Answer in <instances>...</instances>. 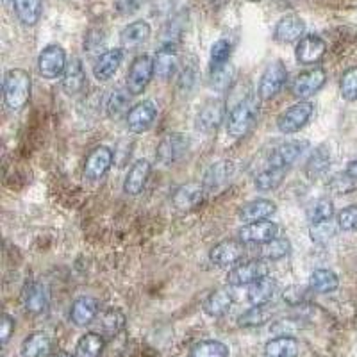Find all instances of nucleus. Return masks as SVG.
Listing matches in <instances>:
<instances>
[{"label":"nucleus","mask_w":357,"mask_h":357,"mask_svg":"<svg viewBox=\"0 0 357 357\" xmlns=\"http://www.w3.org/2000/svg\"><path fill=\"white\" fill-rule=\"evenodd\" d=\"M190 357H231V350L218 340H202L191 347Z\"/></svg>","instance_id":"obj_35"},{"label":"nucleus","mask_w":357,"mask_h":357,"mask_svg":"<svg viewBox=\"0 0 357 357\" xmlns=\"http://www.w3.org/2000/svg\"><path fill=\"white\" fill-rule=\"evenodd\" d=\"M232 305V293L227 289H216L204 302V312L211 318H222Z\"/></svg>","instance_id":"obj_32"},{"label":"nucleus","mask_w":357,"mask_h":357,"mask_svg":"<svg viewBox=\"0 0 357 357\" xmlns=\"http://www.w3.org/2000/svg\"><path fill=\"white\" fill-rule=\"evenodd\" d=\"M266 318L268 314L264 311V305H254L238 318V324H240V327H257V325H263Z\"/></svg>","instance_id":"obj_45"},{"label":"nucleus","mask_w":357,"mask_h":357,"mask_svg":"<svg viewBox=\"0 0 357 357\" xmlns=\"http://www.w3.org/2000/svg\"><path fill=\"white\" fill-rule=\"evenodd\" d=\"M311 291V288H304V286H289L282 293V298L284 302H288L289 305H301L307 301V295Z\"/></svg>","instance_id":"obj_46"},{"label":"nucleus","mask_w":357,"mask_h":357,"mask_svg":"<svg viewBox=\"0 0 357 357\" xmlns=\"http://www.w3.org/2000/svg\"><path fill=\"white\" fill-rule=\"evenodd\" d=\"M254 2H256V0H254Z\"/></svg>","instance_id":"obj_54"},{"label":"nucleus","mask_w":357,"mask_h":357,"mask_svg":"<svg viewBox=\"0 0 357 357\" xmlns=\"http://www.w3.org/2000/svg\"><path fill=\"white\" fill-rule=\"evenodd\" d=\"M155 73L154 59L151 56H138L130 65L129 72H127V89L130 95H142L146 89V86L151 84L152 77Z\"/></svg>","instance_id":"obj_4"},{"label":"nucleus","mask_w":357,"mask_h":357,"mask_svg":"<svg viewBox=\"0 0 357 357\" xmlns=\"http://www.w3.org/2000/svg\"><path fill=\"white\" fill-rule=\"evenodd\" d=\"M123 61V50L122 49H109L102 52L98 59L95 61L93 75L98 82H107L114 77L120 65Z\"/></svg>","instance_id":"obj_22"},{"label":"nucleus","mask_w":357,"mask_h":357,"mask_svg":"<svg viewBox=\"0 0 357 357\" xmlns=\"http://www.w3.org/2000/svg\"><path fill=\"white\" fill-rule=\"evenodd\" d=\"M114 161V154L109 146L100 145L95 146L93 151L89 152L84 162V177L88 181H100L107 172L111 170Z\"/></svg>","instance_id":"obj_11"},{"label":"nucleus","mask_w":357,"mask_h":357,"mask_svg":"<svg viewBox=\"0 0 357 357\" xmlns=\"http://www.w3.org/2000/svg\"><path fill=\"white\" fill-rule=\"evenodd\" d=\"M100 304L93 296H79L72 302L70 307V321L75 327H86V325L93 324L95 318L98 317Z\"/></svg>","instance_id":"obj_15"},{"label":"nucleus","mask_w":357,"mask_h":357,"mask_svg":"<svg viewBox=\"0 0 357 357\" xmlns=\"http://www.w3.org/2000/svg\"><path fill=\"white\" fill-rule=\"evenodd\" d=\"M268 275V264L263 259H252L238 264L227 273V282L231 286H248Z\"/></svg>","instance_id":"obj_10"},{"label":"nucleus","mask_w":357,"mask_h":357,"mask_svg":"<svg viewBox=\"0 0 357 357\" xmlns=\"http://www.w3.org/2000/svg\"><path fill=\"white\" fill-rule=\"evenodd\" d=\"M275 209L277 206L275 202H272V200L257 199L245 204V206L240 209V213H238V216H240V220L245 223V225H248V223H256V222H263V220H268L273 213H275Z\"/></svg>","instance_id":"obj_26"},{"label":"nucleus","mask_w":357,"mask_h":357,"mask_svg":"<svg viewBox=\"0 0 357 357\" xmlns=\"http://www.w3.org/2000/svg\"><path fill=\"white\" fill-rule=\"evenodd\" d=\"M288 79V68L282 61H273L264 68L259 81V98L261 100H272L279 93Z\"/></svg>","instance_id":"obj_7"},{"label":"nucleus","mask_w":357,"mask_h":357,"mask_svg":"<svg viewBox=\"0 0 357 357\" xmlns=\"http://www.w3.org/2000/svg\"><path fill=\"white\" fill-rule=\"evenodd\" d=\"M333 215H334V204H333V200H329V199L317 200V202L309 207V211H307V218L311 223L333 220Z\"/></svg>","instance_id":"obj_41"},{"label":"nucleus","mask_w":357,"mask_h":357,"mask_svg":"<svg viewBox=\"0 0 357 357\" xmlns=\"http://www.w3.org/2000/svg\"><path fill=\"white\" fill-rule=\"evenodd\" d=\"M66 52L59 45H49L38 56V70L45 79H57L65 73Z\"/></svg>","instance_id":"obj_8"},{"label":"nucleus","mask_w":357,"mask_h":357,"mask_svg":"<svg viewBox=\"0 0 357 357\" xmlns=\"http://www.w3.org/2000/svg\"><path fill=\"white\" fill-rule=\"evenodd\" d=\"M152 165L146 159H138L134 162L132 167L129 168L126 175V181H123V193L127 195H139L145 188L146 181L151 177Z\"/></svg>","instance_id":"obj_21"},{"label":"nucleus","mask_w":357,"mask_h":357,"mask_svg":"<svg viewBox=\"0 0 357 357\" xmlns=\"http://www.w3.org/2000/svg\"><path fill=\"white\" fill-rule=\"evenodd\" d=\"M61 86L63 91L68 97H77L79 93H82V89L86 88V72L81 59H77V57L70 59L65 68V73H63Z\"/></svg>","instance_id":"obj_20"},{"label":"nucleus","mask_w":357,"mask_h":357,"mask_svg":"<svg viewBox=\"0 0 357 357\" xmlns=\"http://www.w3.org/2000/svg\"><path fill=\"white\" fill-rule=\"evenodd\" d=\"M234 162L229 161V159H222V161L213 162L211 167L206 170V174H204V188H206V190H216V188L227 184L232 178V175H234Z\"/></svg>","instance_id":"obj_24"},{"label":"nucleus","mask_w":357,"mask_h":357,"mask_svg":"<svg viewBox=\"0 0 357 357\" xmlns=\"http://www.w3.org/2000/svg\"><path fill=\"white\" fill-rule=\"evenodd\" d=\"M232 73H234V70H232L229 65L222 66V68H218V70H211L213 86H215L216 89L227 88L229 82H231V79H232Z\"/></svg>","instance_id":"obj_48"},{"label":"nucleus","mask_w":357,"mask_h":357,"mask_svg":"<svg viewBox=\"0 0 357 357\" xmlns=\"http://www.w3.org/2000/svg\"><path fill=\"white\" fill-rule=\"evenodd\" d=\"M340 91L341 97L347 102L357 100V66H352L347 72H343L340 81Z\"/></svg>","instance_id":"obj_42"},{"label":"nucleus","mask_w":357,"mask_h":357,"mask_svg":"<svg viewBox=\"0 0 357 357\" xmlns=\"http://www.w3.org/2000/svg\"><path fill=\"white\" fill-rule=\"evenodd\" d=\"M301 343L293 336H277L266 341L264 357H298Z\"/></svg>","instance_id":"obj_29"},{"label":"nucleus","mask_w":357,"mask_h":357,"mask_svg":"<svg viewBox=\"0 0 357 357\" xmlns=\"http://www.w3.org/2000/svg\"><path fill=\"white\" fill-rule=\"evenodd\" d=\"M354 178H350L349 175H345V177H341V175H336V177L331 181V190L334 191V193H337V195H345L347 191H350L354 188L352 184Z\"/></svg>","instance_id":"obj_49"},{"label":"nucleus","mask_w":357,"mask_h":357,"mask_svg":"<svg viewBox=\"0 0 357 357\" xmlns=\"http://www.w3.org/2000/svg\"><path fill=\"white\" fill-rule=\"evenodd\" d=\"M325 50H327V43L320 36L307 34L296 43L295 57L301 65H317L325 56Z\"/></svg>","instance_id":"obj_13"},{"label":"nucleus","mask_w":357,"mask_h":357,"mask_svg":"<svg viewBox=\"0 0 357 357\" xmlns=\"http://www.w3.org/2000/svg\"><path fill=\"white\" fill-rule=\"evenodd\" d=\"M188 149H190V139H188V136H184L181 132H170L158 143L155 159L161 165L172 167V165H175V162L181 161L186 155Z\"/></svg>","instance_id":"obj_5"},{"label":"nucleus","mask_w":357,"mask_h":357,"mask_svg":"<svg viewBox=\"0 0 357 357\" xmlns=\"http://www.w3.org/2000/svg\"><path fill=\"white\" fill-rule=\"evenodd\" d=\"M158 104L152 100H143L139 104L132 107V109L127 113V127H129L130 132L134 134H143L154 126V122L158 120Z\"/></svg>","instance_id":"obj_9"},{"label":"nucleus","mask_w":357,"mask_h":357,"mask_svg":"<svg viewBox=\"0 0 357 357\" xmlns=\"http://www.w3.org/2000/svg\"><path fill=\"white\" fill-rule=\"evenodd\" d=\"M139 4H142V0H114V9L118 15L127 17V15L138 11Z\"/></svg>","instance_id":"obj_50"},{"label":"nucleus","mask_w":357,"mask_h":357,"mask_svg":"<svg viewBox=\"0 0 357 357\" xmlns=\"http://www.w3.org/2000/svg\"><path fill=\"white\" fill-rule=\"evenodd\" d=\"M50 302V293L43 282H29L22 293V304L29 314H41L47 311Z\"/></svg>","instance_id":"obj_12"},{"label":"nucleus","mask_w":357,"mask_h":357,"mask_svg":"<svg viewBox=\"0 0 357 357\" xmlns=\"http://www.w3.org/2000/svg\"><path fill=\"white\" fill-rule=\"evenodd\" d=\"M152 29L146 22L138 20L132 24L126 25L120 33V41H122L123 49H138L151 38Z\"/></svg>","instance_id":"obj_28"},{"label":"nucleus","mask_w":357,"mask_h":357,"mask_svg":"<svg viewBox=\"0 0 357 357\" xmlns=\"http://www.w3.org/2000/svg\"><path fill=\"white\" fill-rule=\"evenodd\" d=\"M106 347L104 336L98 333H86L75 345V357H100L102 350Z\"/></svg>","instance_id":"obj_34"},{"label":"nucleus","mask_w":357,"mask_h":357,"mask_svg":"<svg viewBox=\"0 0 357 357\" xmlns=\"http://www.w3.org/2000/svg\"><path fill=\"white\" fill-rule=\"evenodd\" d=\"M291 250V243L286 238H275L261 245V259L264 261H279L286 257Z\"/></svg>","instance_id":"obj_40"},{"label":"nucleus","mask_w":357,"mask_h":357,"mask_svg":"<svg viewBox=\"0 0 357 357\" xmlns=\"http://www.w3.org/2000/svg\"><path fill=\"white\" fill-rule=\"evenodd\" d=\"M286 170H280V168H270L268 167L266 170L259 172L254 178V184H256L257 190L261 191H272L277 190V188L282 184L284 181Z\"/></svg>","instance_id":"obj_39"},{"label":"nucleus","mask_w":357,"mask_h":357,"mask_svg":"<svg viewBox=\"0 0 357 357\" xmlns=\"http://www.w3.org/2000/svg\"><path fill=\"white\" fill-rule=\"evenodd\" d=\"M130 91L129 89H114L111 91V95L107 97L106 102V111L109 114V118L116 120V118L122 116L127 109H129L130 104Z\"/></svg>","instance_id":"obj_38"},{"label":"nucleus","mask_w":357,"mask_h":357,"mask_svg":"<svg viewBox=\"0 0 357 357\" xmlns=\"http://www.w3.org/2000/svg\"><path fill=\"white\" fill-rule=\"evenodd\" d=\"M277 232H279L277 223L263 220V222L248 223V225H245V227L238 232V236H240V241H243V243L263 245L268 243V241L275 240Z\"/></svg>","instance_id":"obj_18"},{"label":"nucleus","mask_w":357,"mask_h":357,"mask_svg":"<svg viewBox=\"0 0 357 357\" xmlns=\"http://www.w3.org/2000/svg\"><path fill=\"white\" fill-rule=\"evenodd\" d=\"M347 175H349L350 178H354V181H357V159H354V161H350L349 165H347Z\"/></svg>","instance_id":"obj_52"},{"label":"nucleus","mask_w":357,"mask_h":357,"mask_svg":"<svg viewBox=\"0 0 357 357\" xmlns=\"http://www.w3.org/2000/svg\"><path fill=\"white\" fill-rule=\"evenodd\" d=\"M314 113V106L309 100H298L289 106L284 113L277 118V129L282 134H295L307 126Z\"/></svg>","instance_id":"obj_3"},{"label":"nucleus","mask_w":357,"mask_h":357,"mask_svg":"<svg viewBox=\"0 0 357 357\" xmlns=\"http://www.w3.org/2000/svg\"><path fill=\"white\" fill-rule=\"evenodd\" d=\"M337 227L343 231H357V206L345 207L337 215Z\"/></svg>","instance_id":"obj_47"},{"label":"nucleus","mask_w":357,"mask_h":357,"mask_svg":"<svg viewBox=\"0 0 357 357\" xmlns=\"http://www.w3.org/2000/svg\"><path fill=\"white\" fill-rule=\"evenodd\" d=\"M56 357H75V356H72V354H68V352H59Z\"/></svg>","instance_id":"obj_53"},{"label":"nucleus","mask_w":357,"mask_h":357,"mask_svg":"<svg viewBox=\"0 0 357 357\" xmlns=\"http://www.w3.org/2000/svg\"><path fill=\"white\" fill-rule=\"evenodd\" d=\"M126 314L120 309H107L106 312H102L100 317V331L106 336H116L118 333H122L126 327Z\"/></svg>","instance_id":"obj_37"},{"label":"nucleus","mask_w":357,"mask_h":357,"mask_svg":"<svg viewBox=\"0 0 357 357\" xmlns=\"http://www.w3.org/2000/svg\"><path fill=\"white\" fill-rule=\"evenodd\" d=\"M307 142H286L280 143L279 146H275L268 158V167L270 168H280V170H286L288 167H291L296 159L301 158L302 152L305 151Z\"/></svg>","instance_id":"obj_14"},{"label":"nucleus","mask_w":357,"mask_h":357,"mask_svg":"<svg viewBox=\"0 0 357 357\" xmlns=\"http://www.w3.org/2000/svg\"><path fill=\"white\" fill-rule=\"evenodd\" d=\"M15 327H17V324H15V318L9 317L8 312L6 314H2V333H0V340H2V345H8L9 340H11L13 333H15Z\"/></svg>","instance_id":"obj_51"},{"label":"nucleus","mask_w":357,"mask_h":357,"mask_svg":"<svg viewBox=\"0 0 357 357\" xmlns=\"http://www.w3.org/2000/svg\"><path fill=\"white\" fill-rule=\"evenodd\" d=\"M13 9H15V15L22 24L33 27L41 18L43 0H13Z\"/></svg>","instance_id":"obj_30"},{"label":"nucleus","mask_w":357,"mask_h":357,"mask_svg":"<svg viewBox=\"0 0 357 357\" xmlns=\"http://www.w3.org/2000/svg\"><path fill=\"white\" fill-rule=\"evenodd\" d=\"M277 291V280L273 277L266 275L261 280L250 284V289H248V302L252 305H266L268 302L273 301Z\"/></svg>","instance_id":"obj_31"},{"label":"nucleus","mask_w":357,"mask_h":357,"mask_svg":"<svg viewBox=\"0 0 357 357\" xmlns=\"http://www.w3.org/2000/svg\"><path fill=\"white\" fill-rule=\"evenodd\" d=\"M178 65V52L177 45L174 41H167L162 43L161 49L158 50L154 57V66H155V75L161 79H170L172 73L175 72Z\"/></svg>","instance_id":"obj_23"},{"label":"nucleus","mask_w":357,"mask_h":357,"mask_svg":"<svg viewBox=\"0 0 357 357\" xmlns=\"http://www.w3.org/2000/svg\"><path fill=\"white\" fill-rule=\"evenodd\" d=\"M225 118V107H223L222 100H211L207 102L206 106L202 107V111L197 116V127L204 132H209V130L218 129L220 123L223 122Z\"/></svg>","instance_id":"obj_27"},{"label":"nucleus","mask_w":357,"mask_h":357,"mask_svg":"<svg viewBox=\"0 0 357 357\" xmlns=\"http://www.w3.org/2000/svg\"><path fill=\"white\" fill-rule=\"evenodd\" d=\"M33 81L31 73L24 68H11L4 77V100L11 111H20L27 106L31 98Z\"/></svg>","instance_id":"obj_1"},{"label":"nucleus","mask_w":357,"mask_h":357,"mask_svg":"<svg viewBox=\"0 0 357 357\" xmlns=\"http://www.w3.org/2000/svg\"><path fill=\"white\" fill-rule=\"evenodd\" d=\"M54 341L43 331H38V333L29 334L27 337L22 343L20 354L22 357H49L52 354Z\"/></svg>","instance_id":"obj_25"},{"label":"nucleus","mask_w":357,"mask_h":357,"mask_svg":"<svg viewBox=\"0 0 357 357\" xmlns=\"http://www.w3.org/2000/svg\"><path fill=\"white\" fill-rule=\"evenodd\" d=\"M340 286V279L333 270H325V268H318L309 275V288L311 291L318 293V295H327V293L336 291Z\"/></svg>","instance_id":"obj_33"},{"label":"nucleus","mask_w":357,"mask_h":357,"mask_svg":"<svg viewBox=\"0 0 357 357\" xmlns=\"http://www.w3.org/2000/svg\"><path fill=\"white\" fill-rule=\"evenodd\" d=\"M245 254V243L238 240H225L216 243L209 252V259L215 263L216 266H229L234 264L243 257Z\"/></svg>","instance_id":"obj_17"},{"label":"nucleus","mask_w":357,"mask_h":357,"mask_svg":"<svg viewBox=\"0 0 357 357\" xmlns=\"http://www.w3.org/2000/svg\"><path fill=\"white\" fill-rule=\"evenodd\" d=\"M232 54V45L227 40H218L211 47V70H218L229 63Z\"/></svg>","instance_id":"obj_43"},{"label":"nucleus","mask_w":357,"mask_h":357,"mask_svg":"<svg viewBox=\"0 0 357 357\" xmlns=\"http://www.w3.org/2000/svg\"><path fill=\"white\" fill-rule=\"evenodd\" d=\"M206 188L200 183H188L178 186L175 190L172 202L177 207L178 211H191L199 207L204 202V195H206Z\"/></svg>","instance_id":"obj_16"},{"label":"nucleus","mask_w":357,"mask_h":357,"mask_svg":"<svg viewBox=\"0 0 357 357\" xmlns=\"http://www.w3.org/2000/svg\"><path fill=\"white\" fill-rule=\"evenodd\" d=\"M327 82V73L324 68L317 66V68L302 72L301 75H296V79L291 84L293 97L298 100H307L309 97L317 95Z\"/></svg>","instance_id":"obj_6"},{"label":"nucleus","mask_w":357,"mask_h":357,"mask_svg":"<svg viewBox=\"0 0 357 357\" xmlns=\"http://www.w3.org/2000/svg\"><path fill=\"white\" fill-rule=\"evenodd\" d=\"M257 114H259V104L254 97H247L238 102L227 116L229 136L236 139L247 136L252 127L256 126Z\"/></svg>","instance_id":"obj_2"},{"label":"nucleus","mask_w":357,"mask_h":357,"mask_svg":"<svg viewBox=\"0 0 357 357\" xmlns=\"http://www.w3.org/2000/svg\"><path fill=\"white\" fill-rule=\"evenodd\" d=\"M331 167V154L325 146H318L317 151L312 152L309 158L307 165H305V174L309 178H318L329 170Z\"/></svg>","instance_id":"obj_36"},{"label":"nucleus","mask_w":357,"mask_h":357,"mask_svg":"<svg viewBox=\"0 0 357 357\" xmlns=\"http://www.w3.org/2000/svg\"><path fill=\"white\" fill-rule=\"evenodd\" d=\"M336 225H334L333 220H327V222H318V223H311V227H309V236H311V240L314 243H325V241H329L333 236H336Z\"/></svg>","instance_id":"obj_44"},{"label":"nucleus","mask_w":357,"mask_h":357,"mask_svg":"<svg viewBox=\"0 0 357 357\" xmlns=\"http://www.w3.org/2000/svg\"><path fill=\"white\" fill-rule=\"evenodd\" d=\"M305 33V22L296 15H286L280 18L273 31V38L279 43H293V41H301Z\"/></svg>","instance_id":"obj_19"}]
</instances>
